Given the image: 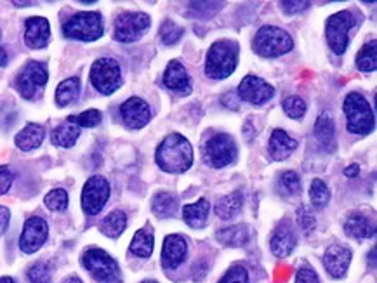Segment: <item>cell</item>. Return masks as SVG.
I'll list each match as a JSON object with an SVG mask.
<instances>
[{
    "label": "cell",
    "mask_w": 377,
    "mask_h": 283,
    "mask_svg": "<svg viewBox=\"0 0 377 283\" xmlns=\"http://www.w3.org/2000/svg\"><path fill=\"white\" fill-rule=\"evenodd\" d=\"M141 283H158V282H155V280H144V282H141Z\"/></svg>",
    "instance_id": "db71d44e"
},
{
    "label": "cell",
    "mask_w": 377,
    "mask_h": 283,
    "mask_svg": "<svg viewBox=\"0 0 377 283\" xmlns=\"http://www.w3.org/2000/svg\"><path fill=\"white\" fill-rule=\"evenodd\" d=\"M349 262H352V250L341 243L330 245L323 256V266L332 278H343L348 271Z\"/></svg>",
    "instance_id": "e0dca14e"
},
{
    "label": "cell",
    "mask_w": 377,
    "mask_h": 283,
    "mask_svg": "<svg viewBox=\"0 0 377 283\" xmlns=\"http://www.w3.org/2000/svg\"><path fill=\"white\" fill-rule=\"evenodd\" d=\"M85 269L96 278L98 282H110V280L118 278V264L110 254H107L101 249H89L82 258Z\"/></svg>",
    "instance_id": "8fae6325"
},
{
    "label": "cell",
    "mask_w": 377,
    "mask_h": 283,
    "mask_svg": "<svg viewBox=\"0 0 377 283\" xmlns=\"http://www.w3.org/2000/svg\"><path fill=\"white\" fill-rule=\"evenodd\" d=\"M283 111L287 113V117L294 118V120H299L306 113V103H304L303 98L299 96H290L283 101Z\"/></svg>",
    "instance_id": "f35d334b"
},
{
    "label": "cell",
    "mask_w": 377,
    "mask_h": 283,
    "mask_svg": "<svg viewBox=\"0 0 377 283\" xmlns=\"http://www.w3.org/2000/svg\"><path fill=\"white\" fill-rule=\"evenodd\" d=\"M216 240L226 247H244L249 242V228L246 225H235L216 233Z\"/></svg>",
    "instance_id": "4316f807"
},
{
    "label": "cell",
    "mask_w": 377,
    "mask_h": 283,
    "mask_svg": "<svg viewBox=\"0 0 377 283\" xmlns=\"http://www.w3.org/2000/svg\"><path fill=\"white\" fill-rule=\"evenodd\" d=\"M358 172H360V167L355 166V163H353V166H349L348 169L345 170V174L348 177H356V176H358Z\"/></svg>",
    "instance_id": "7dc6e473"
},
{
    "label": "cell",
    "mask_w": 377,
    "mask_h": 283,
    "mask_svg": "<svg viewBox=\"0 0 377 283\" xmlns=\"http://www.w3.org/2000/svg\"><path fill=\"white\" fill-rule=\"evenodd\" d=\"M277 188H279L280 195L283 196H294L301 192V179L294 170H287V172L280 174L279 181H277Z\"/></svg>",
    "instance_id": "836d02e7"
},
{
    "label": "cell",
    "mask_w": 377,
    "mask_h": 283,
    "mask_svg": "<svg viewBox=\"0 0 377 283\" xmlns=\"http://www.w3.org/2000/svg\"><path fill=\"white\" fill-rule=\"evenodd\" d=\"M346 115V127L352 134L365 136L374 131L376 118H374L372 108L369 106V101L360 94V92H349L343 106Z\"/></svg>",
    "instance_id": "3957f363"
},
{
    "label": "cell",
    "mask_w": 377,
    "mask_h": 283,
    "mask_svg": "<svg viewBox=\"0 0 377 283\" xmlns=\"http://www.w3.org/2000/svg\"><path fill=\"white\" fill-rule=\"evenodd\" d=\"M66 120H70L77 127H96L101 124V113L98 110H87L77 117H68Z\"/></svg>",
    "instance_id": "ab89813d"
},
{
    "label": "cell",
    "mask_w": 377,
    "mask_h": 283,
    "mask_svg": "<svg viewBox=\"0 0 377 283\" xmlns=\"http://www.w3.org/2000/svg\"><path fill=\"white\" fill-rule=\"evenodd\" d=\"M78 136H80V127L72 124L70 120H66L65 124L58 125V127L52 131V143H54L56 146L72 148L77 143Z\"/></svg>",
    "instance_id": "f1b7e54d"
},
{
    "label": "cell",
    "mask_w": 377,
    "mask_h": 283,
    "mask_svg": "<svg viewBox=\"0 0 377 283\" xmlns=\"http://www.w3.org/2000/svg\"><path fill=\"white\" fill-rule=\"evenodd\" d=\"M125 226H127V216L122 210H114L108 214L101 223V233L110 236V238H117L124 233Z\"/></svg>",
    "instance_id": "4dcf8cb0"
},
{
    "label": "cell",
    "mask_w": 377,
    "mask_h": 283,
    "mask_svg": "<svg viewBox=\"0 0 377 283\" xmlns=\"http://www.w3.org/2000/svg\"><path fill=\"white\" fill-rule=\"evenodd\" d=\"M244 207V195L242 192H233L230 195L223 196L216 205V216L221 219H231L237 216Z\"/></svg>",
    "instance_id": "f546056e"
},
{
    "label": "cell",
    "mask_w": 377,
    "mask_h": 283,
    "mask_svg": "<svg viewBox=\"0 0 377 283\" xmlns=\"http://www.w3.org/2000/svg\"><path fill=\"white\" fill-rule=\"evenodd\" d=\"M49 235V226L42 217H30L25 223L21 236H19V249L25 254H33L37 252L45 243Z\"/></svg>",
    "instance_id": "4fadbf2b"
},
{
    "label": "cell",
    "mask_w": 377,
    "mask_h": 283,
    "mask_svg": "<svg viewBox=\"0 0 377 283\" xmlns=\"http://www.w3.org/2000/svg\"><path fill=\"white\" fill-rule=\"evenodd\" d=\"M12 181H14V172L9 166L0 167V195H6V193L11 190Z\"/></svg>",
    "instance_id": "7bdbcfd3"
},
{
    "label": "cell",
    "mask_w": 377,
    "mask_h": 283,
    "mask_svg": "<svg viewBox=\"0 0 377 283\" xmlns=\"http://www.w3.org/2000/svg\"><path fill=\"white\" fill-rule=\"evenodd\" d=\"M355 26V18L349 11H339L327 19V44L336 54H345L348 49V32Z\"/></svg>",
    "instance_id": "ba28073f"
},
{
    "label": "cell",
    "mask_w": 377,
    "mask_h": 283,
    "mask_svg": "<svg viewBox=\"0 0 377 283\" xmlns=\"http://www.w3.org/2000/svg\"><path fill=\"white\" fill-rule=\"evenodd\" d=\"M273 94H275L273 87L263 78L254 77V75H247L238 85V98L250 104H256V106L270 101Z\"/></svg>",
    "instance_id": "5bb4252c"
},
{
    "label": "cell",
    "mask_w": 377,
    "mask_h": 283,
    "mask_svg": "<svg viewBox=\"0 0 377 283\" xmlns=\"http://www.w3.org/2000/svg\"><path fill=\"white\" fill-rule=\"evenodd\" d=\"M9 221H11V212L6 207H0V235H4L8 229Z\"/></svg>",
    "instance_id": "bcb514c9"
},
{
    "label": "cell",
    "mask_w": 377,
    "mask_h": 283,
    "mask_svg": "<svg viewBox=\"0 0 377 283\" xmlns=\"http://www.w3.org/2000/svg\"><path fill=\"white\" fill-rule=\"evenodd\" d=\"M238 63V45L237 42L219 41L213 44L205 59V73L207 77L223 80L235 71Z\"/></svg>",
    "instance_id": "7a4b0ae2"
},
{
    "label": "cell",
    "mask_w": 377,
    "mask_h": 283,
    "mask_svg": "<svg viewBox=\"0 0 377 283\" xmlns=\"http://www.w3.org/2000/svg\"><path fill=\"white\" fill-rule=\"evenodd\" d=\"M310 199L315 209H323L330 200V192L327 184L322 179H313L312 188H310Z\"/></svg>",
    "instance_id": "e575fe53"
},
{
    "label": "cell",
    "mask_w": 377,
    "mask_h": 283,
    "mask_svg": "<svg viewBox=\"0 0 377 283\" xmlns=\"http://www.w3.org/2000/svg\"><path fill=\"white\" fill-rule=\"evenodd\" d=\"M8 65V52L0 47V67H6Z\"/></svg>",
    "instance_id": "c3c4849f"
},
{
    "label": "cell",
    "mask_w": 377,
    "mask_h": 283,
    "mask_svg": "<svg viewBox=\"0 0 377 283\" xmlns=\"http://www.w3.org/2000/svg\"><path fill=\"white\" fill-rule=\"evenodd\" d=\"M183 34H184V30L181 28L180 25H176L174 21H171V19H165V21L162 23L160 41L164 42L165 45L176 44V42L183 37Z\"/></svg>",
    "instance_id": "d590c367"
},
{
    "label": "cell",
    "mask_w": 377,
    "mask_h": 283,
    "mask_svg": "<svg viewBox=\"0 0 377 283\" xmlns=\"http://www.w3.org/2000/svg\"><path fill=\"white\" fill-rule=\"evenodd\" d=\"M150 28V16L144 12H122L115 21V38L122 44L140 41Z\"/></svg>",
    "instance_id": "9c48e42d"
},
{
    "label": "cell",
    "mask_w": 377,
    "mask_h": 283,
    "mask_svg": "<svg viewBox=\"0 0 377 283\" xmlns=\"http://www.w3.org/2000/svg\"><path fill=\"white\" fill-rule=\"evenodd\" d=\"M63 283H82V280L77 278V276H68Z\"/></svg>",
    "instance_id": "681fc988"
},
{
    "label": "cell",
    "mask_w": 377,
    "mask_h": 283,
    "mask_svg": "<svg viewBox=\"0 0 377 283\" xmlns=\"http://www.w3.org/2000/svg\"><path fill=\"white\" fill-rule=\"evenodd\" d=\"M158 167L169 174H183L193 163V150L186 137L174 133L169 134L157 148L155 153Z\"/></svg>",
    "instance_id": "6da1fadb"
},
{
    "label": "cell",
    "mask_w": 377,
    "mask_h": 283,
    "mask_svg": "<svg viewBox=\"0 0 377 283\" xmlns=\"http://www.w3.org/2000/svg\"><path fill=\"white\" fill-rule=\"evenodd\" d=\"M238 150L233 137L228 134H214L204 144V160L214 169H223L237 160Z\"/></svg>",
    "instance_id": "8992f818"
},
{
    "label": "cell",
    "mask_w": 377,
    "mask_h": 283,
    "mask_svg": "<svg viewBox=\"0 0 377 283\" xmlns=\"http://www.w3.org/2000/svg\"><path fill=\"white\" fill-rule=\"evenodd\" d=\"M120 117L124 120L125 127L132 131L143 129L144 125L150 122L151 110L148 103L141 98H129L120 106Z\"/></svg>",
    "instance_id": "9a60e30c"
},
{
    "label": "cell",
    "mask_w": 377,
    "mask_h": 283,
    "mask_svg": "<svg viewBox=\"0 0 377 283\" xmlns=\"http://www.w3.org/2000/svg\"><path fill=\"white\" fill-rule=\"evenodd\" d=\"M45 137V131L42 125L39 124H28L21 133L16 136V146L19 148L21 151H30L35 150L42 144Z\"/></svg>",
    "instance_id": "484cf974"
},
{
    "label": "cell",
    "mask_w": 377,
    "mask_h": 283,
    "mask_svg": "<svg viewBox=\"0 0 377 283\" xmlns=\"http://www.w3.org/2000/svg\"><path fill=\"white\" fill-rule=\"evenodd\" d=\"M315 139L323 151L332 153L336 150V129H334L332 115L323 111L315 122Z\"/></svg>",
    "instance_id": "ffe728a7"
},
{
    "label": "cell",
    "mask_w": 377,
    "mask_h": 283,
    "mask_svg": "<svg viewBox=\"0 0 377 283\" xmlns=\"http://www.w3.org/2000/svg\"><path fill=\"white\" fill-rule=\"evenodd\" d=\"M296 283H320V278H319V275L315 273V269L301 268V269H297Z\"/></svg>",
    "instance_id": "ee69618b"
},
{
    "label": "cell",
    "mask_w": 377,
    "mask_h": 283,
    "mask_svg": "<svg viewBox=\"0 0 377 283\" xmlns=\"http://www.w3.org/2000/svg\"><path fill=\"white\" fill-rule=\"evenodd\" d=\"M219 283H249V273L244 266H233L226 271V275L219 280Z\"/></svg>",
    "instance_id": "b9f144b4"
},
{
    "label": "cell",
    "mask_w": 377,
    "mask_h": 283,
    "mask_svg": "<svg viewBox=\"0 0 377 283\" xmlns=\"http://www.w3.org/2000/svg\"><path fill=\"white\" fill-rule=\"evenodd\" d=\"M153 228L150 225H147L144 228L138 229L131 242V252L136 256V258L148 259L153 252Z\"/></svg>",
    "instance_id": "cb8c5ba5"
},
{
    "label": "cell",
    "mask_w": 377,
    "mask_h": 283,
    "mask_svg": "<svg viewBox=\"0 0 377 283\" xmlns=\"http://www.w3.org/2000/svg\"><path fill=\"white\" fill-rule=\"evenodd\" d=\"M105 283H122V282L118 278H115V280H110V282H105Z\"/></svg>",
    "instance_id": "f5cc1de1"
},
{
    "label": "cell",
    "mask_w": 377,
    "mask_h": 283,
    "mask_svg": "<svg viewBox=\"0 0 377 283\" xmlns=\"http://www.w3.org/2000/svg\"><path fill=\"white\" fill-rule=\"evenodd\" d=\"M110 199V183L103 176H92L87 179L82 192V209L87 216H96L107 205Z\"/></svg>",
    "instance_id": "7c38bea8"
},
{
    "label": "cell",
    "mask_w": 377,
    "mask_h": 283,
    "mask_svg": "<svg viewBox=\"0 0 377 283\" xmlns=\"http://www.w3.org/2000/svg\"><path fill=\"white\" fill-rule=\"evenodd\" d=\"M151 209H153V212L157 214L158 217H171L176 214L177 202L176 199H174V195L160 192L153 196V200H151Z\"/></svg>",
    "instance_id": "1f68e13d"
},
{
    "label": "cell",
    "mask_w": 377,
    "mask_h": 283,
    "mask_svg": "<svg viewBox=\"0 0 377 283\" xmlns=\"http://www.w3.org/2000/svg\"><path fill=\"white\" fill-rule=\"evenodd\" d=\"M14 5H32V2H12Z\"/></svg>",
    "instance_id": "816d5d0a"
},
{
    "label": "cell",
    "mask_w": 377,
    "mask_h": 283,
    "mask_svg": "<svg viewBox=\"0 0 377 283\" xmlns=\"http://www.w3.org/2000/svg\"><path fill=\"white\" fill-rule=\"evenodd\" d=\"M209 217V202L205 199L183 207V219L190 228H204Z\"/></svg>",
    "instance_id": "d4e9b609"
},
{
    "label": "cell",
    "mask_w": 377,
    "mask_h": 283,
    "mask_svg": "<svg viewBox=\"0 0 377 283\" xmlns=\"http://www.w3.org/2000/svg\"><path fill=\"white\" fill-rule=\"evenodd\" d=\"M310 2H282V8L287 14H297V12L304 11L310 8Z\"/></svg>",
    "instance_id": "f6af8a7d"
},
{
    "label": "cell",
    "mask_w": 377,
    "mask_h": 283,
    "mask_svg": "<svg viewBox=\"0 0 377 283\" xmlns=\"http://www.w3.org/2000/svg\"><path fill=\"white\" fill-rule=\"evenodd\" d=\"M164 85L171 91L190 92V75L180 61L169 63L167 70L164 73Z\"/></svg>",
    "instance_id": "7402d4cb"
},
{
    "label": "cell",
    "mask_w": 377,
    "mask_h": 283,
    "mask_svg": "<svg viewBox=\"0 0 377 283\" xmlns=\"http://www.w3.org/2000/svg\"><path fill=\"white\" fill-rule=\"evenodd\" d=\"M47 80L49 75L44 65L37 61H30L16 77V87L25 100H33L37 96V92L47 84Z\"/></svg>",
    "instance_id": "30bf717a"
},
{
    "label": "cell",
    "mask_w": 377,
    "mask_h": 283,
    "mask_svg": "<svg viewBox=\"0 0 377 283\" xmlns=\"http://www.w3.org/2000/svg\"><path fill=\"white\" fill-rule=\"evenodd\" d=\"M51 38V26L45 18L35 16L26 19L25 42L30 49H44Z\"/></svg>",
    "instance_id": "ac0fdd59"
},
{
    "label": "cell",
    "mask_w": 377,
    "mask_h": 283,
    "mask_svg": "<svg viewBox=\"0 0 377 283\" xmlns=\"http://www.w3.org/2000/svg\"><path fill=\"white\" fill-rule=\"evenodd\" d=\"M44 202L47 209L59 212V210H65L68 207V193L61 190V188H58V190H52V192L45 195Z\"/></svg>",
    "instance_id": "74e56055"
},
{
    "label": "cell",
    "mask_w": 377,
    "mask_h": 283,
    "mask_svg": "<svg viewBox=\"0 0 377 283\" xmlns=\"http://www.w3.org/2000/svg\"><path fill=\"white\" fill-rule=\"evenodd\" d=\"M297 238L296 233L292 231L289 225L280 226L273 236H271V252L277 256V258H287V256L292 254V250L296 249Z\"/></svg>",
    "instance_id": "44dd1931"
},
{
    "label": "cell",
    "mask_w": 377,
    "mask_h": 283,
    "mask_svg": "<svg viewBox=\"0 0 377 283\" xmlns=\"http://www.w3.org/2000/svg\"><path fill=\"white\" fill-rule=\"evenodd\" d=\"M0 35H2V34H0Z\"/></svg>",
    "instance_id": "11a10c76"
},
{
    "label": "cell",
    "mask_w": 377,
    "mask_h": 283,
    "mask_svg": "<svg viewBox=\"0 0 377 283\" xmlns=\"http://www.w3.org/2000/svg\"><path fill=\"white\" fill-rule=\"evenodd\" d=\"M78 94H80L78 77L66 78L56 89V103H58V106H70L78 100Z\"/></svg>",
    "instance_id": "83f0119b"
},
{
    "label": "cell",
    "mask_w": 377,
    "mask_h": 283,
    "mask_svg": "<svg viewBox=\"0 0 377 283\" xmlns=\"http://www.w3.org/2000/svg\"><path fill=\"white\" fill-rule=\"evenodd\" d=\"M297 225H299V228L303 229L304 235H310V233L315 229V226H316L315 216L310 212V209H308V207L301 205L299 209H297Z\"/></svg>",
    "instance_id": "60d3db41"
},
{
    "label": "cell",
    "mask_w": 377,
    "mask_h": 283,
    "mask_svg": "<svg viewBox=\"0 0 377 283\" xmlns=\"http://www.w3.org/2000/svg\"><path fill=\"white\" fill-rule=\"evenodd\" d=\"M0 283H16V282L11 278V276H2V278H0Z\"/></svg>",
    "instance_id": "f907efd6"
},
{
    "label": "cell",
    "mask_w": 377,
    "mask_h": 283,
    "mask_svg": "<svg viewBox=\"0 0 377 283\" xmlns=\"http://www.w3.org/2000/svg\"><path fill=\"white\" fill-rule=\"evenodd\" d=\"M292 47V37L287 34L286 30L270 25L257 30L252 42L254 52H257L263 58H279V56L287 54Z\"/></svg>",
    "instance_id": "277c9868"
},
{
    "label": "cell",
    "mask_w": 377,
    "mask_h": 283,
    "mask_svg": "<svg viewBox=\"0 0 377 283\" xmlns=\"http://www.w3.org/2000/svg\"><path fill=\"white\" fill-rule=\"evenodd\" d=\"M356 68L360 71H374L377 68V51H376V41L369 42L360 49L358 56H356Z\"/></svg>",
    "instance_id": "d6a6232c"
},
{
    "label": "cell",
    "mask_w": 377,
    "mask_h": 283,
    "mask_svg": "<svg viewBox=\"0 0 377 283\" xmlns=\"http://www.w3.org/2000/svg\"><path fill=\"white\" fill-rule=\"evenodd\" d=\"M91 82L101 94H114L122 85L120 65L111 58H99L92 63Z\"/></svg>",
    "instance_id": "52a82bcc"
},
{
    "label": "cell",
    "mask_w": 377,
    "mask_h": 283,
    "mask_svg": "<svg viewBox=\"0 0 377 283\" xmlns=\"http://www.w3.org/2000/svg\"><path fill=\"white\" fill-rule=\"evenodd\" d=\"M28 280L32 283H52V271L47 262H35L28 269Z\"/></svg>",
    "instance_id": "8d00e7d4"
},
{
    "label": "cell",
    "mask_w": 377,
    "mask_h": 283,
    "mask_svg": "<svg viewBox=\"0 0 377 283\" xmlns=\"http://www.w3.org/2000/svg\"><path fill=\"white\" fill-rule=\"evenodd\" d=\"M296 148H297V141L292 139L286 131L275 129L273 133H271L270 148H268V151H270L271 159L273 160L282 162V160L289 159L290 155L296 151Z\"/></svg>",
    "instance_id": "d6986e66"
},
{
    "label": "cell",
    "mask_w": 377,
    "mask_h": 283,
    "mask_svg": "<svg viewBox=\"0 0 377 283\" xmlns=\"http://www.w3.org/2000/svg\"><path fill=\"white\" fill-rule=\"evenodd\" d=\"M188 254V243L181 235H169L162 249V266L167 271H174L184 262Z\"/></svg>",
    "instance_id": "2e32d148"
},
{
    "label": "cell",
    "mask_w": 377,
    "mask_h": 283,
    "mask_svg": "<svg viewBox=\"0 0 377 283\" xmlns=\"http://www.w3.org/2000/svg\"><path fill=\"white\" fill-rule=\"evenodd\" d=\"M345 231L352 238L365 240L374 236L376 228H374V223L370 221L369 217L362 216V214H352L345 223Z\"/></svg>",
    "instance_id": "603a6c76"
},
{
    "label": "cell",
    "mask_w": 377,
    "mask_h": 283,
    "mask_svg": "<svg viewBox=\"0 0 377 283\" xmlns=\"http://www.w3.org/2000/svg\"><path fill=\"white\" fill-rule=\"evenodd\" d=\"M103 18L99 12H77L63 25V35L82 42H94L103 35Z\"/></svg>",
    "instance_id": "5b68a950"
}]
</instances>
